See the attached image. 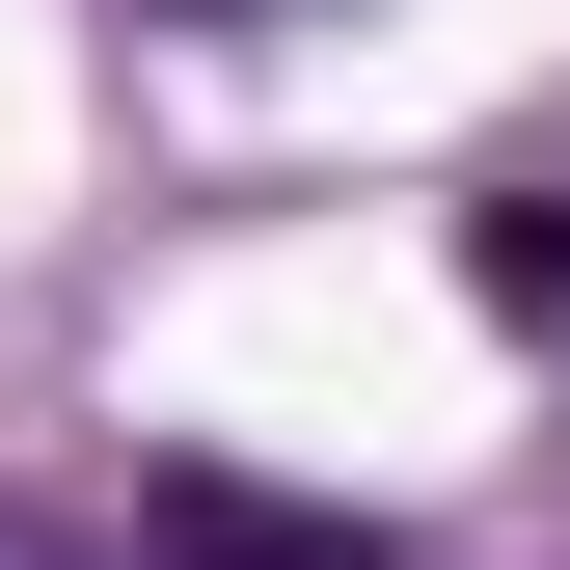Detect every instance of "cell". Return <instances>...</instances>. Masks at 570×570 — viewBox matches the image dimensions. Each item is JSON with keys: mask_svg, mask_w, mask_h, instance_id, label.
Returning a JSON list of instances; mask_svg holds the SVG:
<instances>
[{"mask_svg": "<svg viewBox=\"0 0 570 570\" xmlns=\"http://www.w3.org/2000/svg\"><path fill=\"white\" fill-rule=\"evenodd\" d=\"M136 543L164 570H407L381 517H299V489H245V462H136Z\"/></svg>", "mask_w": 570, "mask_h": 570, "instance_id": "obj_1", "label": "cell"}, {"mask_svg": "<svg viewBox=\"0 0 570 570\" xmlns=\"http://www.w3.org/2000/svg\"><path fill=\"white\" fill-rule=\"evenodd\" d=\"M462 272H489V326H543V353H570V164H543V190H489Z\"/></svg>", "mask_w": 570, "mask_h": 570, "instance_id": "obj_2", "label": "cell"}, {"mask_svg": "<svg viewBox=\"0 0 570 570\" xmlns=\"http://www.w3.org/2000/svg\"><path fill=\"white\" fill-rule=\"evenodd\" d=\"M164 28H218V55H245V28H326V0H164Z\"/></svg>", "mask_w": 570, "mask_h": 570, "instance_id": "obj_3", "label": "cell"}]
</instances>
